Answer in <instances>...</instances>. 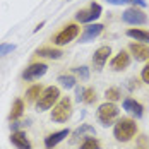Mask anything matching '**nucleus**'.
Listing matches in <instances>:
<instances>
[{"instance_id":"obj_1","label":"nucleus","mask_w":149,"mask_h":149,"mask_svg":"<svg viewBox=\"0 0 149 149\" xmlns=\"http://www.w3.org/2000/svg\"><path fill=\"white\" fill-rule=\"evenodd\" d=\"M137 134V123L132 118H120L113 127V135L120 142H129Z\"/></svg>"},{"instance_id":"obj_2","label":"nucleus","mask_w":149,"mask_h":149,"mask_svg":"<svg viewBox=\"0 0 149 149\" xmlns=\"http://www.w3.org/2000/svg\"><path fill=\"white\" fill-rule=\"evenodd\" d=\"M60 98V89L58 88H55V86H48V88H45L43 89V93H41V96H40V100H38V110L40 111H45V110H48V108H52L53 104L58 101Z\"/></svg>"},{"instance_id":"obj_3","label":"nucleus","mask_w":149,"mask_h":149,"mask_svg":"<svg viewBox=\"0 0 149 149\" xmlns=\"http://www.w3.org/2000/svg\"><path fill=\"white\" fill-rule=\"evenodd\" d=\"M117 117H118V108H117V104L111 103V101L103 103L98 108V120H100V123L103 127H110Z\"/></svg>"},{"instance_id":"obj_4","label":"nucleus","mask_w":149,"mask_h":149,"mask_svg":"<svg viewBox=\"0 0 149 149\" xmlns=\"http://www.w3.org/2000/svg\"><path fill=\"white\" fill-rule=\"evenodd\" d=\"M70 115H72V101L69 98H62L52 111V120L57 123H62V122H67Z\"/></svg>"},{"instance_id":"obj_5","label":"nucleus","mask_w":149,"mask_h":149,"mask_svg":"<svg viewBox=\"0 0 149 149\" xmlns=\"http://www.w3.org/2000/svg\"><path fill=\"white\" fill-rule=\"evenodd\" d=\"M122 21L125 24H132V26H139V24H146L148 22V15L144 14V10L137 9V7H130L122 14Z\"/></svg>"},{"instance_id":"obj_6","label":"nucleus","mask_w":149,"mask_h":149,"mask_svg":"<svg viewBox=\"0 0 149 149\" xmlns=\"http://www.w3.org/2000/svg\"><path fill=\"white\" fill-rule=\"evenodd\" d=\"M101 12H103L101 5L96 3V2H93L88 10L84 9V10H79V12L75 14V21H79V22H93L94 19H98V17L101 15Z\"/></svg>"},{"instance_id":"obj_7","label":"nucleus","mask_w":149,"mask_h":149,"mask_svg":"<svg viewBox=\"0 0 149 149\" xmlns=\"http://www.w3.org/2000/svg\"><path fill=\"white\" fill-rule=\"evenodd\" d=\"M77 34H79V28H77L75 24H69V26H65V28L53 38V43L58 45V46L67 45V43H70V41L74 40Z\"/></svg>"},{"instance_id":"obj_8","label":"nucleus","mask_w":149,"mask_h":149,"mask_svg":"<svg viewBox=\"0 0 149 149\" xmlns=\"http://www.w3.org/2000/svg\"><path fill=\"white\" fill-rule=\"evenodd\" d=\"M46 63H31L29 67L22 72V79L24 81H34V79H40L41 75L46 74Z\"/></svg>"},{"instance_id":"obj_9","label":"nucleus","mask_w":149,"mask_h":149,"mask_svg":"<svg viewBox=\"0 0 149 149\" xmlns=\"http://www.w3.org/2000/svg\"><path fill=\"white\" fill-rule=\"evenodd\" d=\"M122 106H123L125 111H129L130 115H134L135 118H141V117L144 115V106L141 103H137L135 100H132V98H125L123 103H122Z\"/></svg>"},{"instance_id":"obj_10","label":"nucleus","mask_w":149,"mask_h":149,"mask_svg":"<svg viewBox=\"0 0 149 149\" xmlns=\"http://www.w3.org/2000/svg\"><path fill=\"white\" fill-rule=\"evenodd\" d=\"M129 63H130V55L127 53V52H120L118 55H115L111 62H110V67L113 69V70H123V69H127L129 67Z\"/></svg>"},{"instance_id":"obj_11","label":"nucleus","mask_w":149,"mask_h":149,"mask_svg":"<svg viewBox=\"0 0 149 149\" xmlns=\"http://www.w3.org/2000/svg\"><path fill=\"white\" fill-rule=\"evenodd\" d=\"M111 53V48L110 46H101V48H98L96 52H94V57H93V63H94V67L100 70V69H103V65L106 63V60H108V55Z\"/></svg>"},{"instance_id":"obj_12","label":"nucleus","mask_w":149,"mask_h":149,"mask_svg":"<svg viewBox=\"0 0 149 149\" xmlns=\"http://www.w3.org/2000/svg\"><path fill=\"white\" fill-rule=\"evenodd\" d=\"M70 134L67 129H63V130H58V132H53V134H50V135H46L45 137V148L46 149H53L57 144H60L67 135Z\"/></svg>"},{"instance_id":"obj_13","label":"nucleus","mask_w":149,"mask_h":149,"mask_svg":"<svg viewBox=\"0 0 149 149\" xmlns=\"http://www.w3.org/2000/svg\"><path fill=\"white\" fill-rule=\"evenodd\" d=\"M101 31H103V24H89L84 33L81 34V41L82 43H88L91 40H94V38H98L100 34H101Z\"/></svg>"},{"instance_id":"obj_14","label":"nucleus","mask_w":149,"mask_h":149,"mask_svg":"<svg viewBox=\"0 0 149 149\" xmlns=\"http://www.w3.org/2000/svg\"><path fill=\"white\" fill-rule=\"evenodd\" d=\"M130 52L134 55V58L137 62H144V60H149V46L141 45V43H130Z\"/></svg>"},{"instance_id":"obj_15","label":"nucleus","mask_w":149,"mask_h":149,"mask_svg":"<svg viewBox=\"0 0 149 149\" xmlns=\"http://www.w3.org/2000/svg\"><path fill=\"white\" fill-rule=\"evenodd\" d=\"M10 142H12L17 149H31V142L28 141L26 134L21 132V130H15V132L10 134Z\"/></svg>"},{"instance_id":"obj_16","label":"nucleus","mask_w":149,"mask_h":149,"mask_svg":"<svg viewBox=\"0 0 149 149\" xmlns=\"http://www.w3.org/2000/svg\"><path fill=\"white\" fill-rule=\"evenodd\" d=\"M127 36H129V38H134L135 41H144V43H149V31H144V29H129V31H127Z\"/></svg>"},{"instance_id":"obj_17","label":"nucleus","mask_w":149,"mask_h":149,"mask_svg":"<svg viewBox=\"0 0 149 149\" xmlns=\"http://www.w3.org/2000/svg\"><path fill=\"white\" fill-rule=\"evenodd\" d=\"M40 57H46V58H55V60H58L62 58V52L60 50H55V48H38V52H36Z\"/></svg>"},{"instance_id":"obj_18","label":"nucleus","mask_w":149,"mask_h":149,"mask_svg":"<svg viewBox=\"0 0 149 149\" xmlns=\"http://www.w3.org/2000/svg\"><path fill=\"white\" fill-rule=\"evenodd\" d=\"M86 134H89V135H94V134H96L94 127H91L89 123H84V125H81L79 129H75V130H74V134H72V141L79 139V137H84Z\"/></svg>"},{"instance_id":"obj_19","label":"nucleus","mask_w":149,"mask_h":149,"mask_svg":"<svg viewBox=\"0 0 149 149\" xmlns=\"http://www.w3.org/2000/svg\"><path fill=\"white\" fill-rule=\"evenodd\" d=\"M22 113H24V103H22V100H15L14 104H12V110H10L9 118L14 122V120H17Z\"/></svg>"},{"instance_id":"obj_20","label":"nucleus","mask_w":149,"mask_h":149,"mask_svg":"<svg viewBox=\"0 0 149 149\" xmlns=\"http://www.w3.org/2000/svg\"><path fill=\"white\" fill-rule=\"evenodd\" d=\"M41 93H43V88L41 86H31L28 93H26V98H28V101L33 103V101H36V100H40V96H41Z\"/></svg>"},{"instance_id":"obj_21","label":"nucleus","mask_w":149,"mask_h":149,"mask_svg":"<svg viewBox=\"0 0 149 149\" xmlns=\"http://www.w3.org/2000/svg\"><path fill=\"white\" fill-rule=\"evenodd\" d=\"M108 3H113V5H123V3H132V5H137V7H146L148 2L146 0H106Z\"/></svg>"},{"instance_id":"obj_22","label":"nucleus","mask_w":149,"mask_h":149,"mask_svg":"<svg viewBox=\"0 0 149 149\" xmlns=\"http://www.w3.org/2000/svg\"><path fill=\"white\" fill-rule=\"evenodd\" d=\"M58 82L65 88V89H72V88H75V77L74 75H60Z\"/></svg>"},{"instance_id":"obj_23","label":"nucleus","mask_w":149,"mask_h":149,"mask_svg":"<svg viewBox=\"0 0 149 149\" xmlns=\"http://www.w3.org/2000/svg\"><path fill=\"white\" fill-rule=\"evenodd\" d=\"M104 96H106V100L108 101H118L120 98H122V93H120L118 88H110V89H106L104 91Z\"/></svg>"},{"instance_id":"obj_24","label":"nucleus","mask_w":149,"mask_h":149,"mask_svg":"<svg viewBox=\"0 0 149 149\" xmlns=\"http://www.w3.org/2000/svg\"><path fill=\"white\" fill-rule=\"evenodd\" d=\"M82 101L88 103V104L94 103V101H96V91L93 89V88H86L84 93H82Z\"/></svg>"},{"instance_id":"obj_25","label":"nucleus","mask_w":149,"mask_h":149,"mask_svg":"<svg viewBox=\"0 0 149 149\" xmlns=\"http://www.w3.org/2000/svg\"><path fill=\"white\" fill-rule=\"evenodd\" d=\"M100 141H96L94 137H86L84 142L81 144V149H100Z\"/></svg>"},{"instance_id":"obj_26","label":"nucleus","mask_w":149,"mask_h":149,"mask_svg":"<svg viewBox=\"0 0 149 149\" xmlns=\"http://www.w3.org/2000/svg\"><path fill=\"white\" fill-rule=\"evenodd\" d=\"M135 149H149V137L148 135H139L135 141Z\"/></svg>"},{"instance_id":"obj_27","label":"nucleus","mask_w":149,"mask_h":149,"mask_svg":"<svg viewBox=\"0 0 149 149\" xmlns=\"http://www.w3.org/2000/svg\"><path fill=\"white\" fill-rule=\"evenodd\" d=\"M72 70H74V74H77L81 79H84V81L89 79V69H88L86 65H82V67H75V69H72Z\"/></svg>"},{"instance_id":"obj_28","label":"nucleus","mask_w":149,"mask_h":149,"mask_svg":"<svg viewBox=\"0 0 149 149\" xmlns=\"http://www.w3.org/2000/svg\"><path fill=\"white\" fill-rule=\"evenodd\" d=\"M14 50H15V45H10V43H2V45H0V57H3V55L10 53V52H14Z\"/></svg>"},{"instance_id":"obj_29","label":"nucleus","mask_w":149,"mask_h":149,"mask_svg":"<svg viewBox=\"0 0 149 149\" xmlns=\"http://www.w3.org/2000/svg\"><path fill=\"white\" fill-rule=\"evenodd\" d=\"M28 125H29V120H26V122L14 120V122L10 123V129H12V132H15V130H21V129H24V127H28Z\"/></svg>"},{"instance_id":"obj_30","label":"nucleus","mask_w":149,"mask_h":149,"mask_svg":"<svg viewBox=\"0 0 149 149\" xmlns=\"http://www.w3.org/2000/svg\"><path fill=\"white\" fill-rule=\"evenodd\" d=\"M141 77H142V81H144V82H148V84H149V63L146 65V67H144V69H142V72H141Z\"/></svg>"},{"instance_id":"obj_31","label":"nucleus","mask_w":149,"mask_h":149,"mask_svg":"<svg viewBox=\"0 0 149 149\" xmlns=\"http://www.w3.org/2000/svg\"><path fill=\"white\" fill-rule=\"evenodd\" d=\"M82 93H84V89H82V88H75V94H77V101H82Z\"/></svg>"},{"instance_id":"obj_32","label":"nucleus","mask_w":149,"mask_h":149,"mask_svg":"<svg viewBox=\"0 0 149 149\" xmlns=\"http://www.w3.org/2000/svg\"><path fill=\"white\" fill-rule=\"evenodd\" d=\"M43 24H45V22H40V24H38V26L34 28V33H36V31H40V29H41V28H43Z\"/></svg>"}]
</instances>
